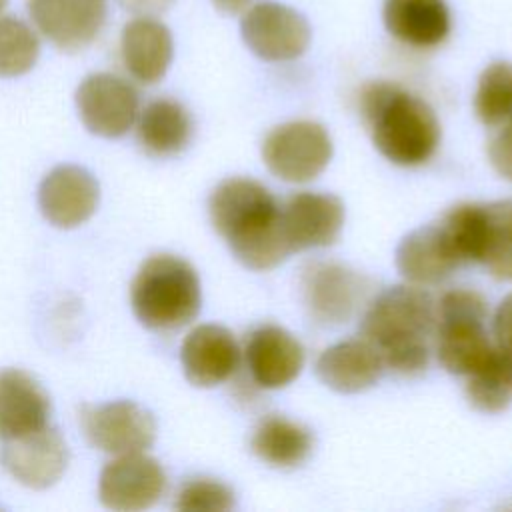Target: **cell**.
Here are the masks:
<instances>
[{
    "instance_id": "52a82bcc",
    "label": "cell",
    "mask_w": 512,
    "mask_h": 512,
    "mask_svg": "<svg viewBox=\"0 0 512 512\" xmlns=\"http://www.w3.org/2000/svg\"><path fill=\"white\" fill-rule=\"evenodd\" d=\"M240 32L246 46L258 58L268 62L294 60L304 54L310 44V26L306 18L272 0L250 6L242 16Z\"/></svg>"
},
{
    "instance_id": "4316f807",
    "label": "cell",
    "mask_w": 512,
    "mask_h": 512,
    "mask_svg": "<svg viewBox=\"0 0 512 512\" xmlns=\"http://www.w3.org/2000/svg\"><path fill=\"white\" fill-rule=\"evenodd\" d=\"M474 110L486 126L504 124L512 116V64L498 60L478 78Z\"/></svg>"
},
{
    "instance_id": "5bb4252c",
    "label": "cell",
    "mask_w": 512,
    "mask_h": 512,
    "mask_svg": "<svg viewBox=\"0 0 512 512\" xmlns=\"http://www.w3.org/2000/svg\"><path fill=\"white\" fill-rule=\"evenodd\" d=\"M100 188L82 166L62 164L52 168L38 188V204L44 218L58 228H74L86 222L98 208Z\"/></svg>"
},
{
    "instance_id": "2e32d148",
    "label": "cell",
    "mask_w": 512,
    "mask_h": 512,
    "mask_svg": "<svg viewBox=\"0 0 512 512\" xmlns=\"http://www.w3.org/2000/svg\"><path fill=\"white\" fill-rule=\"evenodd\" d=\"M180 360L190 384L210 388L236 372L240 350L230 330L216 324H202L184 338Z\"/></svg>"
},
{
    "instance_id": "d6a6232c",
    "label": "cell",
    "mask_w": 512,
    "mask_h": 512,
    "mask_svg": "<svg viewBox=\"0 0 512 512\" xmlns=\"http://www.w3.org/2000/svg\"><path fill=\"white\" fill-rule=\"evenodd\" d=\"M212 2L224 14H238L248 6L250 0H212Z\"/></svg>"
},
{
    "instance_id": "6da1fadb",
    "label": "cell",
    "mask_w": 512,
    "mask_h": 512,
    "mask_svg": "<svg viewBox=\"0 0 512 512\" xmlns=\"http://www.w3.org/2000/svg\"><path fill=\"white\" fill-rule=\"evenodd\" d=\"M208 212L216 232L244 266L268 270L292 254L282 234L280 206L262 184L250 178L220 182Z\"/></svg>"
},
{
    "instance_id": "ac0fdd59",
    "label": "cell",
    "mask_w": 512,
    "mask_h": 512,
    "mask_svg": "<svg viewBox=\"0 0 512 512\" xmlns=\"http://www.w3.org/2000/svg\"><path fill=\"white\" fill-rule=\"evenodd\" d=\"M120 54L134 80L154 84L164 78L172 62V34L156 16H136L122 28Z\"/></svg>"
},
{
    "instance_id": "8992f818",
    "label": "cell",
    "mask_w": 512,
    "mask_h": 512,
    "mask_svg": "<svg viewBox=\"0 0 512 512\" xmlns=\"http://www.w3.org/2000/svg\"><path fill=\"white\" fill-rule=\"evenodd\" d=\"M262 158L274 176L286 182H308L328 166L332 142L316 122H288L266 136Z\"/></svg>"
},
{
    "instance_id": "4dcf8cb0",
    "label": "cell",
    "mask_w": 512,
    "mask_h": 512,
    "mask_svg": "<svg viewBox=\"0 0 512 512\" xmlns=\"http://www.w3.org/2000/svg\"><path fill=\"white\" fill-rule=\"evenodd\" d=\"M490 160L498 174L512 180V116L504 122V128L492 140Z\"/></svg>"
},
{
    "instance_id": "9a60e30c",
    "label": "cell",
    "mask_w": 512,
    "mask_h": 512,
    "mask_svg": "<svg viewBox=\"0 0 512 512\" xmlns=\"http://www.w3.org/2000/svg\"><path fill=\"white\" fill-rule=\"evenodd\" d=\"M302 294L310 314L326 324L350 318L364 292L362 278L334 262H312L302 270Z\"/></svg>"
},
{
    "instance_id": "44dd1931",
    "label": "cell",
    "mask_w": 512,
    "mask_h": 512,
    "mask_svg": "<svg viewBox=\"0 0 512 512\" xmlns=\"http://www.w3.org/2000/svg\"><path fill=\"white\" fill-rule=\"evenodd\" d=\"M382 358L366 340H346L330 346L316 360L318 378L332 390L356 394L380 378Z\"/></svg>"
},
{
    "instance_id": "30bf717a",
    "label": "cell",
    "mask_w": 512,
    "mask_h": 512,
    "mask_svg": "<svg viewBox=\"0 0 512 512\" xmlns=\"http://www.w3.org/2000/svg\"><path fill=\"white\" fill-rule=\"evenodd\" d=\"M28 14L50 44L64 52H76L102 32L108 0H28Z\"/></svg>"
},
{
    "instance_id": "1f68e13d",
    "label": "cell",
    "mask_w": 512,
    "mask_h": 512,
    "mask_svg": "<svg viewBox=\"0 0 512 512\" xmlns=\"http://www.w3.org/2000/svg\"><path fill=\"white\" fill-rule=\"evenodd\" d=\"M174 0H118V4L134 16H156L172 6Z\"/></svg>"
},
{
    "instance_id": "603a6c76",
    "label": "cell",
    "mask_w": 512,
    "mask_h": 512,
    "mask_svg": "<svg viewBox=\"0 0 512 512\" xmlns=\"http://www.w3.org/2000/svg\"><path fill=\"white\" fill-rule=\"evenodd\" d=\"M140 146L158 158L174 156L186 148L192 136L188 110L170 98L152 100L138 116L136 126Z\"/></svg>"
},
{
    "instance_id": "d4e9b609",
    "label": "cell",
    "mask_w": 512,
    "mask_h": 512,
    "mask_svg": "<svg viewBox=\"0 0 512 512\" xmlns=\"http://www.w3.org/2000/svg\"><path fill=\"white\" fill-rule=\"evenodd\" d=\"M482 222L478 262L492 276L512 280V200L482 204Z\"/></svg>"
},
{
    "instance_id": "8fae6325",
    "label": "cell",
    "mask_w": 512,
    "mask_h": 512,
    "mask_svg": "<svg viewBox=\"0 0 512 512\" xmlns=\"http://www.w3.org/2000/svg\"><path fill=\"white\" fill-rule=\"evenodd\" d=\"M164 488L166 474L160 462L144 452H132L120 454L102 468L98 496L110 510L134 512L156 504Z\"/></svg>"
},
{
    "instance_id": "484cf974",
    "label": "cell",
    "mask_w": 512,
    "mask_h": 512,
    "mask_svg": "<svg viewBox=\"0 0 512 512\" xmlns=\"http://www.w3.org/2000/svg\"><path fill=\"white\" fill-rule=\"evenodd\" d=\"M466 394L470 404L486 414L502 412L512 402V366L496 352L468 376Z\"/></svg>"
},
{
    "instance_id": "d6986e66",
    "label": "cell",
    "mask_w": 512,
    "mask_h": 512,
    "mask_svg": "<svg viewBox=\"0 0 512 512\" xmlns=\"http://www.w3.org/2000/svg\"><path fill=\"white\" fill-rule=\"evenodd\" d=\"M246 364L258 386L282 388L300 374L304 348L288 330L264 326L246 344Z\"/></svg>"
},
{
    "instance_id": "9c48e42d",
    "label": "cell",
    "mask_w": 512,
    "mask_h": 512,
    "mask_svg": "<svg viewBox=\"0 0 512 512\" xmlns=\"http://www.w3.org/2000/svg\"><path fill=\"white\" fill-rule=\"evenodd\" d=\"M82 426L92 446L116 456L144 452L156 438L154 416L132 400L84 406Z\"/></svg>"
},
{
    "instance_id": "5b68a950",
    "label": "cell",
    "mask_w": 512,
    "mask_h": 512,
    "mask_svg": "<svg viewBox=\"0 0 512 512\" xmlns=\"http://www.w3.org/2000/svg\"><path fill=\"white\" fill-rule=\"evenodd\" d=\"M486 318L488 308L478 292L444 294L436 312V350L448 372L470 376L492 358L494 344L486 332Z\"/></svg>"
},
{
    "instance_id": "f546056e",
    "label": "cell",
    "mask_w": 512,
    "mask_h": 512,
    "mask_svg": "<svg viewBox=\"0 0 512 512\" xmlns=\"http://www.w3.org/2000/svg\"><path fill=\"white\" fill-rule=\"evenodd\" d=\"M494 348L512 366V294H508L494 314Z\"/></svg>"
},
{
    "instance_id": "4fadbf2b",
    "label": "cell",
    "mask_w": 512,
    "mask_h": 512,
    "mask_svg": "<svg viewBox=\"0 0 512 512\" xmlns=\"http://www.w3.org/2000/svg\"><path fill=\"white\" fill-rule=\"evenodd\" d=\"M344 224V204L334 194L300 192L280 208V226L290 252L332 244Z\"/></svg>"
},
{
    "instance_id": "7c38bea8",
    "label": "cell",
    "mask_w": 512,
    "mask_h": 512,
    "mask_svg": "<svg viewBox=\"0 0 512 512\" xmlns=\"http://www.w3.org/2000/svg\"><path fill=\"white\" fill-rule=\"evenodd\" d=\"M0 462L20 484L44 490L60 480L68 466V448L54 426L2 442Z\"/></svg>"
},
{
    "instance_id": "83f0119b",
    "label": "cell",
    "mask_w": 512,
    "mask_h": 512,
    "mask_svg": "<svg viewBox=\"0 0 512 512\" xmlns=\"http://www.w3.org/2000/svg\"><path fill=\"white\" fill-rule=\"evenodd\" d=\"M40 40L32 26L14 16H0V76H22L36 64Z\"/></svg>"
},
{
    "instance_id": "7a4b0ae2",
    "label": "cell",
    "mask_w": 512,
    "mask_h": 512,
    "mask_svg": "<svg viewBox=\"0 0 512 512\" xmlns=\"http://www.w3.org/2000/svg\"><path fill=\"white\" fill-rule=\"evenodd\" d=\"M436 326L432 296L416 286H392L370 304L362 332L398 374L422 372L428 364V338Z\"/></svg>"
},
{
    "instance_id": "f1b7e54d",
    "label": "cell",
    "mask_w": 512,
    "mask_h": 512,
    "mask_svg": "<svg viewBox=\"0 0 512 512\" xmlns=\"http://www.w3.org/2000/svg\"><path fill=\"white\" fill-rule=\"evenodd\" d=\"M174 506L178 510H208V512H226L234 508V494L232 490L216 480L198 478L186 482Z\"/></svg>"
},
{
    "instance_id": "cb8c5ba5",
    "label": "cell",
    "mask_w": 512,
    "mask_h": 512,
    "mask_svg": "<svg viewBox=\"0 0 512 512\" xmlns=\"http://www.w3.org/2000/svg\"><path fill=\"white\" fill-rule=\"evenodd\" d=\"M250 448L258 458L272 466H296L308 458L312 436L296 422L270 416L254 430Z\"/></svg>"
},
{
    "instance_id": "836d02e7",
    "label": "cell",
    "mask_w": 512,
    "mask_h": 512,
    "mask_svg": "<svg viewBox=\"0 0 512 512\" xmlns=\"http://www.w3.org/2000/svg\"><path fill=\"white\" fill-rule=\"evenodd\" d=\"M6 4H8V0H0V12L6 8Z\"/></svg>"
},
{
    "instance_id": "7402d4cb",
    "label": "cell",
    "mask_w": 512,
    "mask_h": 512,
    "mask_svg": "<svg viewBox=\"0 0 512 512\" xmlns=\"http://www.w3.org/2000/svg\"><path fill=\"white\" fill-rule=\"evenodd\" d=\"M386 30L412 46H436L450 32L444 0H384Z\"/></svg>"
},
{
    "instance_id": "ba28073f",
    "label": "cell",
    "mask_w": 512,
    "mask_h": 512,
    "mask_svg": "<svg viewBox=\"0 0 512 512\" xmlns=\"http://www.w3.org/2000/svg\"><path fill=\"white\" fill-rule=\"evenodd\" d=\"M76 108L88 132L120 138L136 122L140 98L128 80L110 72H96L80 82Z\"/></svg>"
},
{
    "instance_id": "ffe728a7",
    "label": "cell",
    "mask_w": 512,
    "mask_h": 512,
    "mask_svg": "<svg viewBox=\"0 0 512 512\" xmlns=\"http://www.w3.org/2000/svg\"><path fill=\"white\" fill-rule=\"evenodd\" d=\"M460 264L440 222L412 230L396 248V268L414 284L440 282Z\"/></svg>"
},
{
    "instance_id": "3957f363",
    "label": "cell",
    "mask_w": 512,
    "mask_h": 512,
    "mask_svg": "<svg viewBox=\"0 0 512 512\" xmlns=\"http://www.w3.org/2000/svg\"><path fill=\"white\" fill-rule=\"evenodd\" d=\"M360 108L374 146L390 162L416 166L434 154L440 124L424 100L394 84L374 82L362 90Z\"/></svg>"
},
{
    "instance_id": "e0dca14e",
    "label": "cell",
    "mask_w": 512,
    "mask_h": 512,
    "mask_svg": "<svg viewBox=\"0 0 512 512\" xmlns=\"http://www.w3.org/2000/svg\"><path fill=\"white\" fill-rule=\"evenodd\" d=\"M50 424V398L26 372H0V442L20 438Z\"/></svg>"
},
{
    "instance_id": "277c9868",
    "label": "cell",
    "mask_w": 512,
    "mask_h": 512,
    "mask_svg": "<svg viewBox=\"0 0 512 512\" xmlns=\"http://www.w3.org/2000/svg\"><path fill=\"white\" fill-rule=\"evenodd\" d=\"M130 302L138 322L146 328H182L196 318L202 304L198 274L178 256H150L132 280Z\"/></svg>"
}]
</instances>
